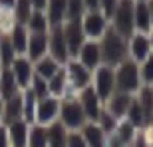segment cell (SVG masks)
Masks as SVG:
<instances>
[{"label":"cell","instance_id":"2e32d148","mask_svg":"<svg viewBox=\"0 0 153 147\" xmlns=\"http://www.w3.org/2000/svg\"><path fill=\"white\" fill-rule=\"evenodd\" d=\"M6 125V133H8V141L10 147H28V129L30 125L24 119H14L8 121Z\"/></svg>","mask_w":153,"mask_h":147},{"label":"cell","instance_id":"d590c367","mask_svg":"<svg viewBox=\"0 0 153 147\" xmlns=\"http://www.w3.org/2000/svg\"><path fill=\"white\" fill-rule=\"evenodd\" d=\"M85 14V4L84 0H68V8H66V20H82Z\"/></svg>","mask_w":153,"mask_h":147},{"label":"cell","instance_id":"d6a6232c","mask_svg":"<svg viewBox=\"0 0 153 147\" xmlns=\"http://www.w3.org/2000/svg\"><path fill=\"white\" fill-rule=\"evenodd\" d=\"M32 10H34V8H32V4H30V0H16V4H14V8H12V18H14V22L26 26Z\"/></svg>","mask_w":153,"mask_h":147},{"label":"cell","instance_id":"8fae6325","mask_svg":"<svg viewBox=\"0 0 153 147\" xmlns=\"http://www.w3.org/2000/svg\"><path fill=\"white\" fill-rule=\"evenodd\" d=\"M62 28H64V38H66V46H68L70 58H76L79 48L88 40L84 34V30H82V22L79 20H66L62 24Z\"/></svg>","mask_w":153,"mask_h":147},{"label":"cell","instance_id":"f546056e","mask_svg":"<svg viewBox=\"0 0 153 147\" xmlns=\"http://www.w3.org/2000/svg\"><path fill=\"white\" fill-rule=\"evenodd\" d=\"M26 28H28L30 34H34V32H48L50 30V22L46 18V12L44 10H32L28 22H26Z\"/></svg>","mask_w":153,"mask_h":147},{"label":"cell","instance_id":"ba28073f","mask_svg":"<svg viewBox=\"0 0 153 147\" xmlns=\"http://www.w3.org/2000/svg\"><path fill=\"white\" fill-rule=\"evenodd\" d=\"M48 54L60 64H66L70 60V52H68V46H66L62 24L60 26H50V30H48Z\"/></svg>","mask_w":153,"mask_h":147},{"label":"cell","instance_id":"c3c4849f","mask_svg":"<svg viewBox=\"0 0 153 147\" xmlns=\"http://www.w3.org/2000/svg\"><path fill=\"white\" fill-rule=\"evenodd\" d=\"M147 143H149V147H153V131H149V129H147Z\"/></svg>","mask_w":153,"mask_h":147},{"label":"cell","instance_id":"484cf974","mask_svg":"<svg viewBox=\"0 0 153 147\" xmlns=\"http://www.w3.org/2000/svg\"><path fill=\"white\" fill-rule=\"evenodd\" d=\"M16 94H20V85L16 84V79H14V76H12L10 68H4L2 70V76H0V96H2V99H10V97H14Z\"/></svg>","mask_w":153,"mask_h":147},{"label":"cell","instance_id":"b9f144b4","mask_svg":"<svg viewBox=\"0 0 153 147\" xmlns=\"http://www.w3.org/2000/svg\"><path fill=\"white\" fill-rule=\"evenodd\" d=\"M105 147H129L127 143H123L115 133H108V139H105Z\"/></svg>","mask_w":153,"mask_h":147},{"label":"cell","instance_id":"f1b7e54d","mask_svg":"<svg viewBox=\"0 0 153 147\" xmlns=\"http://www.w3.org/2000/svg\"><path fill=\"white\" fill-rule=\"evenodd\" d=\"M123 119H127L135 129H147V121H145L143 109H141V105H139V102L135 99V96H133V102H131V105H129V109H127Z\"/></svg>","mask_w":153,"mask_h":147},{"label":"cell","instance_id":"681fc988","mask_svg":"<svg viewBox=\"0 0 153 147\" xmlns=\"http://www.w3.org/2000/svg\"><path fill=\"white\" fill-rule=\"evenodd\" d=\"M2 113H4V99L0 96V121H2Z\"/></svg>","mask_w":153,"mask_h":147},{"label":"cell","instance_id":"4dcf8cb0","mask_svg":"<svg viewBox=\"0 0 153 147\" xmlns=\"http://www.w3.org/2000/svg\"><path fill=\"white\" fill-rule=\"evenodd\" d=\"M28 147H48V131H46V125H40V123L30 125Z\"/></svg>","mask_w":153,"mask_h":147},{"label":"cell","instance_id":"5b68a950","mask_svg":"<svg viewBox=\"0 0 153 147\" xmlns=\"http://www.w3.org/2000/svg\"><path fill=\"white\" fill-rule=\"evenodd\" d=\"M66 76H68V85L72 96H76L79 90H84L88 85H91V70H88L84 64H79L76 58H70L64 64Z\"/></svg>","mask_w":153,"mask_h":147},{"label":"cell","instance_id":"7dc6e473","mask_svg":"<svg viewBox=\"0 0 153 147\" xmlns=\"http://www.w3.org/2000/svg\"><path fill=\"white\" fill-rule=\"evenodd\" d=\"M147 2V10H149V16H151V26H153V0H145Z\"/></svg>","mask_w":153,"mask_h":147},{"label":"cell","instance_id":"836d02e7","mask_svg":"<svg viewBox=\"0 0 153 147\" xmlns=\"http://www.w3.org/2000/svg\"><path fill=\"white\" fill-rule=\"evenodd\" d=\"M14 58H16V52L12 48L8 36L4 34V38L0 42V64H2V68H10V64L14 62Z\"/></svg>","mask_w":153,"mask_h":147},{"label":"cell","instance_id":"db71d44e","mask_svg":"<svg viewBox=\"0 0 153 147\" xmlns=\"http://www.w3.org/2000/svg\"><path fill=\"white\" fill-rule=\"evenodd\" d=\"M2 70H4V68H2V64H0V76H2Z\"/></svg>","mask_w":153,"mask_h":147},{"label":"cell","instance_id":"60d3db41","mask_svg":"<svg viewBox=\"0 0 153 147\" xmlns=\"http://www.w3.org/2000/svg\"><path fill=\"white\" fill-rule=\"evenodd\" d=\"M131 147H149L147 143V129H139L137 131L135 139H133V143H131Z\"/></svg>","mask_w":153,"mask_h":147},{"label":"cell","instance_id":"30bf717a","mask_svg":"<svg viewBox=\"0 0 153 147\" xmlns=\"http://www.w3.org/2000/svg\"><path fill=\"white\" fill-rule=\"evenodd\" d=\"M60 97L54 96H46L42 99H38L36 103V123L40 125H50L54 121H58L60 115Z\"/></svg>","mask_w":153,"mask_h":147},{"label":"cell","instance_id":"ffe728a7","mask_svg":"<svg viewBox=\"0 0 153 147\" xmlns=\"http://www.w3.org/2000/svg\"><path fill=\"white\" fill-rule=\"evenodd\" d=\"M8 40H10L12 48H14V52H16V56H24L26 54V46H28V28L24 26V24H16L14 22V26H12L10 30H8Z\"/></svg>","mask_w":153,"mask_h":147},{"label":"cell","instance_id":"11a10c76","mask_svg":"<svg viewBox=\"0 0 153 147\" xmlns=\"http://www.w3.org/2000/svg\"><path fill=\"white\" fill-rule=\"evenodd\" d=\"M2 12H4V10H2V8H0V16H2Z\"/></svg>","mask_w":153,"mask_h":147},{"label":"cell","instance_id":"d6986e66","mask_svg":"<svg viewBox=\"0 0 153 147\" xmlns=\"http://www.w3.org/2000/svg\"><path fill=\"white\" fill-rule=\"evenodd\" d=\"M82 137L88 147H105V139H108V133L96 123V121H85V125L79 129Z\"/></svg>","mask_w":153,"mask_h":147},{"label":"cell","instance_id":"ee69618b","mask_svg":"<svg viewBox=\"0 0 153 147\" xmlns=\"http://www.w3.org/2000/svg\"><path fill=\"white\" fill-rule=\"evenodd\" d=\"M14 4H16V0H0V8L4 12H12Z\"/></svg>","mask_w":153,"mask_h":147},{"label":"cell","instance_id":"1f68e13d","mask_svg":"<svg viewBox=\"0 0 153 147\" xmlns=\"http://www.w3.org/2000/svg\"><path fill=\"white\" fill-rule=\"evenodd\" d=\"M137 131H139V129H135L127 119H119L117 125H115V129H114V133L123 143H127V145L131 147V143H133V139H135V135H137Z\"/></svg>","mask_w":153,"mask_h":147},{"label":"cell","instance_id":"7402d4cb","mask_svg":"<svg viewBox=\"0 0 153 147\" xmlns=\"http://www.w3.org/2000/svg\"><path fill=\"white\" fill-rule=\"evenodd\" d=\"M62 66H64V64H60L58 60H54L50 54H46V56L38 58V60L34 62V74L38 76V78H42V79L48 82V79L62 68Z\"/></svg>","mask_w":153,"mask_h":147},{"label":"cell","instance_id":"f35d334b","mask_svg":"<svg viewBox=\"0 0 153 147\" xmlns=\"http://www.w3.org/2000/svg\"><path fill=\"white\" fill-rule=\"evenodd\" d=\"M117 2L119 0H100V12L109 20V18L114 16L115 8H117Z\"/></svg>","mask_w":153,"mask_h":147},{"label":"cell","instance_id":"83f0119b","mask_svg":"<svg viewBox=\"0 0 153 147\" xmlns=\"http://www.w3.org/2000/svg\"><path fill=\"white\" fill-rule=\"evenodd\" d=\"M135 99L139 102L143 109V115H145V121L149 125V119L153 115V91H151V85H141L135 94Z\"/></svg>","mask_w":153,"mask_h":147},{"label":"cell","instance_id":"277c9868","mask_svg":"<svg viewBox=\"0 0 153 147\" xmlns=\"http://www.w3.org/2000/svg\"><path fill=\"white\" fill-rule=\"evenodd\" d=\"M133 4H135V0H119L114 16L109 18V26L123 38H129L135 32V28H133Z\"/></svg>","mask_w":153,"mask_h":147},{"label":"cell","instance_id":"f5cc1de1","mask_svg":"<svg viewBox=\"0 0 153 147\" xmlns=\"http://www.w3.org/2000/svg\"><path fill=\"white\" fill-rule=\"evenodd\" d=\"M2 38H4V32H2V28H0V42H2Z\"/></svg>","mask_w":153,"mask_h":147},{"label":"cell","instance_id":"bcb514c9","mask_svg":"<svg viewBox=\"0 0 153 147\" xmlns=\"http://www.w3.org/2000/svg\"><path fill=\"white\" fill-rule=\"evenodd\" d=\"M30 4L34 10H46V4H48V0H30Z\"/></svg>","mask_w":153,"mask_h":147},{"label":"cell","instance_id":"9f6ffc18","mask_svg":"<svg viewBox=\"0 0 153 147\" xmlns=\"http://www.w3.org/2000/svg\"><path fill=\"white\" fill-rule=\"evenodd\" d=\"M151 91H153V85H151Z\"/></svg>","mask_w":153,"mask_h":147},{"label":"cell","instance_id":"52a82bcc","mask_svg":"<svg viewBox=\"0 0 153 147\" xmlns=\"http://www.w3.org/2000/svg\"><path fill=\"white\" fill-rule=\"evenodd\" d=\"M79 22H82V30L88 40H100L109 28V20L100 10H88Z\"/></svg>","mask_w":153,"mask_h":147},{"label":"cell","instance_id":"816d5d0a","mask_svg":"<svg viewBox=\"0 0 153 147\" xmlns=\"http://www.w3.org/2000/svg\"><path fill=\"white\" fill-rule=\"evenodd\" d=\"M147 129H149V131H153V115H151V119H149V125H147Z\"/></svg>","mask_w":153,"mask_h":147},{"label":"cell","instance_id":"7bdbcfd3","mask_svg":"<svg viewBox=\"0 0 153 147\" xmlns=\"http://www.w3.org/2000/svg\"><path fill=\"white\" fill-rule=\"evenodd\" d=\"M0 147H10L8 141V133H6V125L0 121Z\"/></svg>","mask_w":153,"mask_h":147},{"label":"cell","instance_id":"9a60e30c","mask_svg":"<svg viewBox=\"0 0 153 147\" xmlns=\"http://www.w3.org/2000/svg\"><path fill=\"white\" fill-rule=\"evenodd\" d=\"M131 102H133V96L131 94H123V91H114L111 96L108 97V102L103 103V108L108 109L114 117L123 119L127 109H129Z\"/></svg>","mask_w":153,"mask_h":147},{"label":"cell","instance_id":"8992f818","mask_svg":"<svg viewBox=\"0 0 153 147\" xmlns=\"http://www.w3.org/2000/svg\"><path fill=\"white\" fill-rule=\"evenodd\" d=\"M91 88L97 94V97L103 103L108 102V97L115 91V76H114V68L109 66H100L91 72Z\"/></svg>","mask_w":153,"mask_h":147},{"label":"cell","instance_id":"74e56055","mask_svg":"<svg viewBox=\"0 0 153 147\" xmlns=\"http://www.w3.org/2000/svg\"><path fill=\"white\" fill-rule=\"evenodd\" d=\"M28 88L34 91V96L38 97V99H42V97H46V96H50V94H48V82H46V79H42V78H38L36 74H34V78H32V82H30Z\"/></svg>","mask_w":153,"mask_h":147},{"label":"cell","instance_id":"44dd1931","mask_svg":"<svg viewBox=\"0 0 153 147\" xmlns=\"http://www.w3.org/2000/svg\"><path fill=\"white\" fill-rule=\"evenodd\" d=\"M133 28H135V32H143V34H147L153 28L145 0H135V4H133Z\"/></svg>","mask_w":153,"mask_h":147},{"label":"cell","instance_id":"7c38bea8","mask_svg":"<svg viewBox=\"0 0 153 147\" xmlns=\"http://www.w3.org/2000/svg\"><path fill=\"white\" fill-rule=\"evenodd\" d=\"M151 52L153 50H151V44H149L147 34H143V32H133V34L127 38V58H131L133 62L141 64Z\"/></svg>","mask_w":153,"mask_h":147},{"label":"cell","instance_id":"9c48e42d","mask_svg":"<svg viewBox=\"0 0 153 147\" xmlns=\"http://www.w3.org/2000/svg\"><path fill=\"white\" fill-rule=\"evenodd\" d=\"M76 99L79 102V105L84 109L88 121H97V117H100V113H102V109H103V102L97 97L94 88L88 85L84 90H79L78 94H76Z\"/></svg>","mask_w":153,"mask_h":147},{"label":"cell","instance_id":"4316f807","mask_svg":"<svg viewBox=\"0 0 153 147\" xmlns=\"http://www.w3.org/2000/svg\"><path fill=\"white\" fill-rule=\"evenodd\" d=\"M14 119H22V97L16 94L14 97L4 102V113H2V123L14 121Z\"/></svg>","mask_w":153,"mask_h":147},{"label":"cell","instance_id":"3957f363","mask_svg":"<svg viewBox=\"0 0 153 147\" xmlns=\"http://www.w3.org/2000/svg\"><path fill=\"white\" fill-rule=\"evenodd\" d=\"M58 121H60L68 131H79L85 125L88 117H85V113H84V109H82V105H79V102L76 99V96L74 97H62Z\"/></svg>","mask_w":153,"mask_h":147},{"label":"cell","instance_id":"4fadbf2b","mask_svg":"<svg viewBox=\"0 0 153 147\" xmlns=\"http://www.w3.org/2000/svg\"><path fill=\"white\" fill-rule=\"evenodd\" d=\"M79 64H84L88 70H94L102 66V50H100V40H85L84 46L79 48L78 56H76Z\"/></svg>","mask_w":153,"mask_h":147},{"label":"cell","instance_id":"ab89813d","mask_svg":"<svg viewBox=\"0 0 153 147\" xmlns=\"http://www.w3.org/2000/svg\"><path fill=\"white\" fill-rule=\"evenodd\" d=\"M66 147H88L84 141V137L79 131H70L68 133V139H66Z\"/></svg>","mask_w":153,"mask_h":147},{"label":"cell","instance_id":"f907efd6","mask_svg":"<svg viewBox=\"0 0 153 147\" xmlns=\"http://www.w3.org/2000/svg\"><path fill=\"white\" fill-rule=\"evenodd\" d=\"M147 38H149V44H151V50H153V28L147 32Z\"/></svg>","mask_w":153,"mask_h":147},{"label":"cell","instance_id":"e0dca14e","mask_svg":"<svg viewBox=\"0 0 153 147\" xmlns=\"http://www.w3.org/2000/svg\"><path fill=\"white\" fill-rule=\"evenodd\" d=\"M48 54V32H34L28 36V46H26V54L30 62H36L38 58Z\"/></svg>","mask_w":153,"mask_h":147},{"label":"cell","instance_id":"7a4b0ae2","mask_svg":"<svg viewBox=\"0 0 153 147\" xmlns=\"http://www.w3.org/2000/svg\"><path fill=\"white\" fill-rule=\"evenodd\" d=\"M115 76V91H123L135 96L137 90L141 88V78H139V64L133 62L131 58H125L121 64L114 68Z\"/></svg>","mask_w":153,"mask_h":147},{"label":"cell","instance_id":"5bb4252c","mask_svg":"<svg viewBox=\"0 0 153 147\" xmlns=\"http://www.w3.org/2000/svg\"><path fill=\"white\" fill-rule=\"evenodd\" d=\"M10 72L16 79V84L20 85V90L28 88L32 78H34V62H30L26 56H16L14 62L10 64Z\"/></svg>","mask_w":153,"mask_h":147},{"label":"cell","instance_id":"603a6c76","mask_svg":"<svg viewBox=\"0 0 153 147\" xmlns=\"http://www.w3.org/2000/svg\"><path fill=\"white\" fill-rule=\"evenodd\" d=\"M66 8H68V0H48L44 12L50 26H60L66 22Z\"/></svg>","mask_w":153,"mask_h":147},{"label":"cell","instance_id":"8d00e7d4","mask_svg":"<svg viewBox=\"0 0 153 147\" xmlns=\"http://www.w3.org/2000/svg\"><path fill=\"white\" fill-rule=\"evenodd\" d=\"M117 121H119L117 117H114V115H111V113H109L108 109L103 108L96 123L100 125V127H102V129L105 131V133H114V129H115V125H117Z\"/></svg>","mask_w":153,"mask_h":147},{"label":"cell","instance_id":"e575fe53","mask_svg":"<svg viewBox=\"0 0 153 147\" xmlns=\"http://www.w3.org/2000/svg\"><path fill=\"white\" fill-rule=\"evenodd\" d=\"M139 78L141 85H153V52L139 64Z\"/></svg>","mask_w":153,"mask_h":147},{"label":"cell","instance_id":"6da1fadb","mask_svg":"<svg viewBox=\"0 0 153 147\" xmlns=\"http://www.w3.org/2000/svg\"><path fill=\"white\" fill-rule=\"evenodd\" d=\"M100 50H102V64L115 68L127 58V38L117 34L111 26L105 30V34L100 38Z\"/></svg>","mask_w":153,"mask_h":147},{"label":"cell","instance_id":"ac0fdd59","mask_svg":"<svg viewBox=\"0 0 153 147\" xmlns=\"http://www.w3.org/2000/svg\"><path fill=\"white\" fill-rule=\"evenodd\" d=\"M48 94L54 97H74L72 91H70V85H68V76H66V70L64 66L58 70L50 79H48Z\"/></svg>","mask_w":153,"mask_h":147},{"label":"cell","instance_id":"f6af8a7d","mask_svg":"<svg viewBox=\"0 0 153 147\" xmlns=\"http://www.w3.org/2000/svg\"><path fill=\"white\" fill-rule=\"evenodd\" d=\"M85 12L88 10H100V0H84Z\"/></svg>","mask_w":153,"mask_h":147},{"label":"cell","instance_id":"cb8c5ba5","mask_svg":"<svg viewBox=\"0 0 153 147\" xmlns=\"http://www.w3.org/2000/svg\"><path fill=\"white\" fill-rule=\"evenodd\" d=\"M20 97H22V119L28 125L36 123V103H38V97L34 96V91L30 88L20 90Z\"/></svg>","mask_w":153,"mask_h":147},{"label":"cell","instance_id":"d4e9b609","mask_svg":"<svg viewBox=\"0 0 153 147\" xmlns=\"http://www.w3.org/2000/svg\"><path fill=\"white\" fill-rule=\"evenodd\" d=\"M46 131H48V147H66V139H68L70 131L60 121L46 125Z\"/></svg>","mask_w":153,"mask_h":147}]
</instances>
